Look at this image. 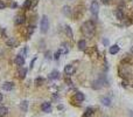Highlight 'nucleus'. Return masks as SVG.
Masks as SVG:
<instances>
[{"mask_svg":"<svg viewBox=\"0 0 133 117\" xmlns=\"http://www.w3.org/2000/svg\"><path fill=\"white\" fill-rule=\"evenodd\" d=\"M82 32H83V34L85 35L86 37H90V39H91V37L95 35V33H96L95 23H93L91 20L85 21V22L82 25Z\"/></svg>","mask_w":133,"mask_h":117,"instance_id":"f257e3e1","label":"nucleus"},{"mask_svg":"<svg viewBox=\"0 0 133 117\" xmlns=\"http://www.w3.org/2000/svg\"><path fill=\"white\" fill-rule=\"evenodd\" d=\"M48 28H49V20H48V16L43 15L41 18V21H40V29H41V33H47L48 32Z\"/></svg>","mask_w":133,"mask_h":117,"instance_id":"f03ea898","label":"nucleus"},{"mask_svg":"<svg viewBox=\"0 0 133 117\" xmlns=\"http://www.w3.org/2000/svg\"><path fill=\"white\" fill-rule=\"evenodd\" d=\"M90 12H91V14L93 15V18H95V19H97V18H98V12H99V5H98V2L96 1V0H93V1L91 2Z\"/></svg>","mask_w":133,"mask_h":117,"instance_id":"7ed1b4c3","label":"nucleus"},{"mask_svg":"<svg viewBox=\"0 0 133 117\" xmlns=\"http://www.w3.org/2000/svg\"><path fill=\"white\" fill-rule=\"evenodd\" d=\"M64 73H65V75H72L75 73V67L72 64H67L64 67Z\"/></svg>","mask_w":133,"mask_h":117,"instance_id":"20e7f679","label":"nucleus"},{"mask_svg":"<svg viewBox=\"0 0 133 117\" xmlns=\"http://www.w3.org/2000/svg\"><path fill=\"white\" fill-rule=\"evenodd\" d=\"M13 88H14V83H13V82H5V83L2 84V89H4V90H6V91L12 90Z\"/></svg>","mask_w":133,"mask_h":117,"instance_id":"39448f33","label":"nucleus"},{"mask_svg":"<svg viewBox=\"0 0 133 117\" xmlns=\"http://www.w3.org/2000/svg\"><path fill=\"white\" fill-rule=\"evenodd\" d=\"M14 62H15L18 66H23L25 64V57H23L22 55H18L15 58H14Z\"/></svg>","mask_w":133,"mask_h":117,"instance_id":"423d86ee","label":"nucleus"},{"mask_svg":"<svg viewBox=\"0 0 133 117\" xmlns=\"http://www.w3.org/2000/svg\"><path fill=\"white\" fill-rule=\"evenodd\" d=\"M41 109L43 110L44 112H50V111H51V105H50V103H49V102H44L43 104L41 105Z\"/></svg>","mask_w":133,"mask_h":117,"instance_id":"0eeeda50","label":"nucleus"},{"mask_svg":"<svg viewBox=\"0 0 133 117\" xmlns=\"http://www.w3.org/2000/svg\"><path fill=\"white\" fill-rule=\"evenodd\" d=\"M25 20H26L25 15H18L15 18V20H14V22H15V25H22L25 22Z\"/></svg>","mask_w":133,"mask_h":117,"instance_id":"6e6552de","label":"nucleus"},{"mask_svg":"<svg viewBox=\"0 0 133 117\" xmlns=\"http://www.w3.org/2000/svg\"><path fill=\"white\" fill-rule=\"evenodd\" d=\"M109 51H110V54H112V55H116V54L119 51V46L118 44H113V46L110 47Z\"/></svg>","mask_w":133,"mask_h":117,"instance_id":"1a4fd4ad","label":"nucleus"},{"mask_svg":"<svg viewBox=\"0 0 133 117\" xmlns=\"http://www.w3.org/2000/svg\"><path fill=\"white\" fill-rule=\"evenodd\" d=\"M49 79H50V80H57V79H60V73H58L57 70H54V72H51L50 75H49Z\"/></svg>","mask_w":133,"mask_h":117,"instance_id":"9d476101","label":"nucleus"},{"mask_svg":"<svg viewBox=\"0 0 133 117\" xmlns=\"http://www.w3.org/2000/svg\"><path fill=\"white\" fill-rule=\"evenodd\" d=\"M68 51H69V47H68V44L62 43V46H61V48H60V53L61 54H68Z\"/></svg>","mask_w":133,"mask_h":117,"instance_id":"9b49d317","label":"nucleus"},{"mask_svg":"<svg viewBox=\"0 0 133 117\" xmlns=\"http://www.w3.org/2000/svg\"><path fill=\"white\" fill-rule=\"evenodd\" d=\"M84 98H85V97H84V94L79 93V91H78V93H76V94H75V100H76V101H78V102H83V101H84Z\"/></svg>","mask_w":133,"mask_h":117,"instance_id":"f8f14e48","label":"nucleus"},{"mask_svg":"<svg viewBox=\"0 0 133 117\" xmlns=\"http://www.w3.org/2000/svg\"><path fill=\"white\" fill-rule=\"evenodd\" d=\"M100 102H102L104 105H106V107L111 105V100H110L109 97H105V96H103V97L100 98Z\"/></svg>","mask_w":133,"mask_h":117,"instance_id":"ddd939ff","label":"nucleus"},{"mask_svg":"<svg viewBox=\"0 0 133 117\" xmlns=\"http://www.w3.org/2000/svg\"><path fill=\"white\" fill-rule=\"evenodd\" d=\"M6 44H7V46H9V47H15L16 44H18V42H16L13 37H11V39H8L6 41Z\"/></svg>","mask_w":133,"mask_h":117,"instance_id":"4468645a","label":"nucleus"},{"mask_svg":"<svg viewBox=\"0 0 133 117\" xmlns=\"http://www.w3.org/2000/svg\"><path fill=\"white\" fill-rule=\"evenodd\" d=\"M78 48L81 49V50H84V49L86 48V42H85V40H79V41H78Z\"/></svg>","mask_w":133,"mask_h":117,"instance_id":"2eb2a0df","label":"nucleus"},{"mask_svg":"<svg viewBox=\"0 0 133 117\" xmlns=\"http://www.w3.org/2000/svg\"><path fill=\"white\" fill-rule=\"evenodd\" d=\"M26 74H27V69H26V68H22V69L19 70V77H20V79H25Z\"/></svg>","mask_w":133,"mask_h":117,"instance_id":"dca6fc26","label":"nucleus"},{"mask_svg":"<svg viewBox=\"0 0 133 117\" xmlns=\"http://www.w3.org/2000/svg\"><path fill=\"white\" fill-rule=\"evenodd\" d=\"M32 6H33L32 0H26L25 4H23V8H25V9H29V8H32Z\"/></svg>","mask_w":133,"mask_h":117,"instance_id":"f3484780","label":"nucleus"},{"mask_svg":"<svg viewBox=\"0 0 133 117\" xmlns=\"http://www.w3.org/2000/svg\"><path fill=\"white\" fill-rule=\"evenodd\" d=\"M116 16H117V19H119V20H123V19H124L123 11H121V9H118V11L116 12Z\"/></svg>","mask_w":133,"mask_h":117,"instance_id":"a211bd4d","label":"nucleus"},{"mask_svg":"<svg viewBox=\"0 0 133 117\" xmlns=\"http://www.w3.org/2000/svg\"><path fill=\"white\" fill-rule=\"evenodd\" d=\"M102 87H103V86L100 84V82L98 81V80H97V81H93V83H92V88H93V89H100Z\"/></svg>","mask_w":133,"mask_h":117,"instance_id":"6ab92c4d","label":"nucleus"},{"mask_svg":"<svg viewBox=\"0 0 133 117\" xmlns=\"http://www.w3.org/2000/svg\"><path fill=\"white\" fill-rule=\"evenodd\" d=\"M7 112H8V109L6 107H0V116H5V115H7Z\"/></svg>","mask_w":133,"mask_h":117,"instance_id":"aec40b11","label":"nucleus"},{"mask_svg":"<svg viewBox=\"0 0 133 117\" xmlns=\"http://www.w3.org/2000/svg\"><path fill=\"white\" fill-rule=\"evenodd\" d=\"M65 33H67V35L70 37V39H72V30L69 26H65Z\"/></svg>","mask_w":133,"mask_h":117,"instance_id":"412c9836","label":"nucleus"},{"mask_svg":"<svg viewBox=\"0 0 133 117\" xmlns=\"http://www.w3.org/2000/svg\"><path fill=\"white\" fill-rule=\"evenodd\" d=\"M20 108L23 110V111H27V108H28V102L27 101H22V102H21Z\"/></svg>","mask_w":133,"mask_h":117,"instance_id":"4be33fe9","label":"nucleus"},{"mask_svg":"<svg viewBox=\"0 0 133 117\" xmlns=\"http://www.w3.org/2000/svg\"><path fill=\"white\" fill-rule=\"evenodd\" d=\"M93 114V109H91V108H88L85 111V114H84V117H88V116H91V115Z\"/></svg>","mask_w":133,"mask_h":117,"instance_id":"5701e85b","label":"nucleus"},{"mask_svg":"<svg viewBox=\"0 0 133 117\" xmlns=\"http://www.w3.org/2000/svg\"><path fill=\"white\" fill-rule=\"evenodd\" d=\"M63 13H64L65 15H69L70 14V7H68V6L63 7Z\"/></svg>","mask_w":133,"mask_h":117,"instance_id":"b1692460","label":"nucleus"},{"mask_svg":"<svg viewBox=\"0 0 133 117\" xmlns=\"http://www.w3.org/2000/svg\"><path fill=\"white\" fill-rule=\"evenodd\" d=\"M41 83H43V79H42V77H37V79L35 80V84H36V86H41Z\"/></svg>","mask_w":133,"mask_h":117,"instance_id":"393cba45","label":"nucleus"},{"mask_svg":"<svg viewBox=\"0 0 133 117\" xmlns=\"http://www.w3.org/2000/svg\"><path fill=\"white\" fill-rule=\"evenodd\" d=\"M34 26H29V29H28V34H27V36L29 37L30 36V34H33V32H34Z\"/></svg>","mask_w":133,"mask_h":117,"instance_id":"a878e982","label":"nucleus"},{"mask_svg":"<svg viewBox=\"0 0 133 117\" xmlns=\"http://www.w3.org/2000/svg\"><path fill=\"white\" fill-rule=\"evenodd\" d=\"M60 55H61V53H60V50H57L55 53V55H54V57H55V60H58L60 58Z\"/></svg>","mask_w":133,"mask_h":117,"instance_id":"bb28decb","label":"nucleus"},{"mask_svg":"<svg viewBox=\"0 0 133 117\" xmlns=\"http://www.w3.org/2000/svg\"><path fill=\"white\" fill-rule=\"evenodd\" d=\"M5 7H6V4H5L4 1H1V0H0V9H4Z\"/></svg>","mask_w":133,"mask_h":117,"instance_id":"cd10ccee","label":"nucleus"},{"mask_svg":"<svg viewBox=\"0 0 133 117\" xmlns=\"http://www.w3.org/2000/svg\"><path fill=\"white\" fill-rule=\"evenodd\" d=\"M35 60H36V57H35V58H34V60H33V61H32V62H30V68H33V64H34Z\"/></svg>","mask_w":133,"mask_h":117,"instance_id":"c85d7f7f","label":"nucleus"},{"mask_svg":"<svg viewBox=\"0 0 133 117\" xmlns=\"http://www.w3.org/2000/svg\"><path fill=\"white\" fill-rule=\"evenodd\" d=\"M49 55H50V53H49V51H47V53H46V57L47 58H50V56H49Z\"/></svg>","mask_w":133,"mask_h":117,"instance_id":"c756f323","label":"nucleus"},{"mask_svg":"<svg viewBox=\"0 0 133 117\" xmlns=\"http://www.w3.org/2000/svg\"><path fill=\"white\" fill-rule=\"evenodd\" d=\"M103 2H104V4H107V2H109V0H103Z\"/></svg>","mask_w":133,"mask_h":117,"instance_id":"7c9ffc66","label":"nucleus"},{"mask_svg":"<svg viewBox=\"0 0 133 117\" xmlns=\"http://www.w3.org/2000/svg\"><path fill=\"white\" fill-rule=\"evenodd\" d=\"M2 101V94H0V102Z\"/></svg>","mask_w":133,"mask_h":117,"instance_id":"2f4dec72","label":"nucleus"},{"mask_svg":"<svg viewBox=\"0 0 133 117\" xmlns=\"http://www.w3.org/2000/svg\"><path fill=\"white\" fill-rule=\"evenodd\" d=\"M130 115H131V117H133V111H131V112H130Z\"/></svg>","mask_w":133,"mask_h":117,"instance_id":"473e14b6","label":"nucleus"},{"mask_svg":"<svg viewBox=\"0 0 133 117\" xmlns=\"http://www.w3.org/2000/svg\"><path fill=\"white\" fill-rule=\"evenodd\" d=\"M131 50H132V53H133V48H132V49H131Z\"/></svg>","mask_w":133,"mask_h":117,"instance_id":"72a5a7b5","label":"nucleus"}]
</instances>
